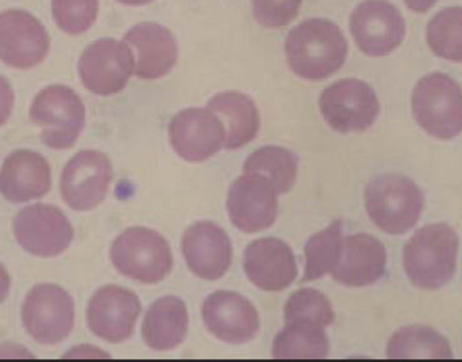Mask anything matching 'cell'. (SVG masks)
<instances>
[{"label":"cell","mask_w":462,"mask_h":362,"mask_svg":"<svg viewBox=\"0 0 462 362\" xmlns=\"http://www.w3.org/2000/svg\"><path fill=\"white\" fill-rule=\"evenodd\" d=\"M347 46L342 30L325 18H311L293 27L285 41L288 65L299 78L323 80L341 70Z\"/></svg>","instance_id":"cell-1"},{"label":"cell","mask_w":462,"mask_h":362,"mask_svg":"<svg viewBox=\"0 0 462 362\" xmlns=\"http://www.w3.org/2000/svg\"><path fill=\"white\" fill-rule=\"evenodd\" d=\"M458 255V237L447 223L420 228L403 250V265L412 285L439 290L452 282Z\"/></svg>","instance_id":"cell-2"},{"label":"cell","mask_w":462,"mask_h":362,"mask_svg":"<svg viewBox=\"0 0 462 362\" xmlns=\"http://www.w3.org/2000/svg\"><path fill=\"white\" fill-rule=\"evenodd\" d=\"M423 206L422 190L406 176L380 175L366 185V211L384 233L399 236L411 230L420 220Z\"/></svg>","instance_id":"cell-3"},{"label":"cell","mask_w":462,"mask_h":362,"mask_svg":"<svg viewBox=\"0 0 462 362\" xmlns=\"http://www.w3.org/2000/svg\"><path fill=\"white\" fill-rule=\"evenodd\" d=\"M415 122L437 140H453L462 133V88L445 73L420 79L412 91Z\"/></svg>","instance_id":"cell-4"},{"label":"cell","mask_w":462,"mask_h":362,"mask_svg":"<svg viewBox=\"0 0 462 362\" xmlns=\"http://www.w3.org/2000/svg\"><path fill=\"white\" fill-rule=\"evenodd\" d=\"M111 261L119 274L143 284H157L172 271L173 255L167 239L146 227H130L114 241Z\"/></svg>","instance_id":"cell-5"},{"label":"cell","mask_w":462,"mask_h":362,"mask_svg":"<svg viewBox=\"0 0 462 362\" xmlns=\"http://www.w3.org/2000/svg\"><path fill=\"white\" fill-rule=\"evenodd\" d=\"M29 116L42 129V143L54 151L72 148L86 126V107L80 97L61 84L42 89L32 100Z\"/></svg>","instance_id":"cell-6"},{"label":"cell","mask_w":462,"mask_h":362,"mask_svg":"<svg viewBox=\"0 0 462 362\" xmlns=\"http://www.w3.org/2000/svg\"><path fill=\"white\" fill-rule=\"evenodd\" d=\"M22 322L38 344H60L72 333L75 325L72 296L59 285H35L24 299Z\"/></svg>","instance_id":"cell-7"},{"label":"cell","mask_w":462,"mask_h":362,"mask_svg":"<svg viewBox=\"0 0 462 362\" xmlns=\"http://www.w3.org/2000/svg\"><path fill=\"white\" fill-rule=\"evenodd\" d=\"M326 124L338 133L365 132L380 114L376 92L365 81L344 79L325 89L319 99Z\"/></svg>","instance_id":"cell-8"},{"label":"cell","mask_w":462,"mask_h":362,"mask_svg":"<svg viewBox=\"0 0 462 362\" xmlns=\"http://www.w3.org/2000/svg\"><path fill=\"white\" fill-rule=\"evenodd\" d=\"M132 49L114 38L95 41L79 60L81 83L92 94L110 97L126 88L134 73Z\"/></svg>","instance_id":"cell-9"},{"label":"cell","mask_w":462,"mask_h":362,"mask_svg":"<svg viewBox=\"0 0 462 362\" xmlns=\"http://www.w3.org/2000/svg\"><path fill=\"white\" fill-rule=\"evenodd\" d=\"M13 226L19 246L42 258L64 253L75 236L64 212L51 204L26 207L14 218Z\"/></svg>","instance_id":"cell-10"},{"label":"cell","mask_w":462,"mask_h":362,"mask_svg":"<svg viewBox=\"0 0 462 362\" xmlns=\"http://www.w3.org/2000/svg\"><path fill=\"white\" fill-rule=\"evenodd\" d=\"M350 32L361 51L369 57L393 53L406 37V21L387 0H365L350 16Z\"/></svg>","instance_id":"cell-11"},{"label":"cell","mask_w":462,"mask_h":362,"mask_svg":"<svg viewBox=\"0 0 462 362\" xmlns=\"http://www.w3.org/2000/svg\"><path fill=\"white\" fill-rule=\"evenodd\" d=\"M111 181L113 167L110 159L102 152L83 151L65 165L60 190L70 209L89 211L105 200Z\"/></svg>","instance_id":"cell-12"},{"label":"cell","mask_w":462,"mask_h":362,"mask_svg":"<svg viewBox=\"0 0 462 362\" xmlns=\"http://www.w3.org/2000/svg\"><path fill=\"white\" fill-rule=\"evenodd\" d=\"M170 141L181 159L202 162L225 148L226 129L210 108H186L171 121Z\"/></svg>","instance_id":"cell-13"},{"label":"cell","mask_w":462,"mask_h":362,"mask_svg":"<svg viewBox=\"0 0 462 362\" xmlns=\"http://www.w3.org/2000/svg\"><path fill=\"white\" fill-rule=\"evenodd\" d=\"M141 311L140 299L133 291L107 285L89 301L87 322L95 336L110 344H122L132 339Z\"/></svg>","instance_id":"cell-14"},{"label":"cell","mask_w":462,"mask_h":362,"mask_svg":"<svg viewBox=\"0 0 462 362\" xmlns=\"http://www.w3.org/2000/svg\"><path fill=\"white\" fill-rule=\"evenodd\" d=\"M277 196L279 193L268 179L244 172L229 188L226 207L231 223L247 234L271 227L276 222Z\"/></svg>","instance_id":"cell-15"},{"label":"cell","mask_w":462,"mask_h":362,"mask_svg":"<svg viewBox=\"0 0 462 362\" xmlns=\"http://www.w3.org/2000/svg\"><path fill=\"white\" fill-rule=\"evenodd\" d=\"M51 40L45 26L23 10L0 13V60L16 70L37 67L48 56Z\"/></svg>","instance_id":"cell-16"},{"label":"cell","mask_w":462,"mask_h":362,"mask_svg":"<svg viewBox=\"0 0 462 362\" xmlns=\"http://www.w3.org/2000/svg\"><path fill=\"white\" fill-rule=\"evenodd\" d=\"M202 317L206 329L225 344H247L260 331V317L252 302L230 291H218L208 296Z\"/></svg>","instance_id":"cell-17"},{"label":"cell","mask_w":462,"mask_h":362,"mask_svg":"<svg viewBox=\"0 0 462 362\" xmlns=\"http://www.w3.org/2000/svg\"><path fill=\"white\" fill-rule=\"evenodd\" d=\"M181 249L189 271L208 282L224 277L233 260V246L226 231L208 220L187 228Z\"/></svg>","instance_id":"cell-18"},{"label":"cell","mask_w":462,"mask_h":362,"mask_svg":"<svg viewBox=\"0 0 462 362\" xmlns=\"http://www.w3.org/2000/svg\"><path fill=\"white\" fill-rule=\"evenodd\" d=\"M244 269L247 279L266 292H280L298 276L292 249L282 239L266 237L247 245Z\"/></svg>","instance_id":"cell-19"},{"label":"cell","mask_w":462,"mask_h":362,"mask_svg":"<svg viewBox=\"0 0 462 362\" xmlns=\"http://www.w3.org/2000/svg\"><path fill=\"white\" fill-rule=\"evenodd\" d=\"M132 49L134 73L140 79L154 80L167 76L178 61V42L167 27L153 22L135 24L125 35Z\"/></svg>","instance_id":"cell-20"},{"label":"cell","mask_w":462,"mask_h":362,"mask_svg":"<svg viewBox=\"0 0 462 362\" xmlns=\"http://www.w3.org/2000/svg\"><path fill=\"white\" fill-rule=\"evenodd\" d=\"M48 160L32 151H16L5 157L0 170V193L11 203L42 198L51 190Z\"/></svg>","instance_id":"cell-21"},{"label":"cell","mask_w":462,"mask_h":362,"mask_svg":"<svg viewBox=\"0 0 462 362\" xmlns=\"http://www.w3.org/2000/svg\"><path fill=\"white\" fill-rule=\"evenodd\" d=\"M385 266L384 245L369 234H355L345 237L341 260L331 277L347 287H366L384 276Z\"/></svg>","instance_id":"cell-22"},{"label":"cell","mask_w":462,"mask_h":362,"mask_svg":"<svg viewBox=\"0 0 462 362\" xmlns=\"http://www.w3.org/2000/svg\"><path fill=\"white\" fill-rule=\"evenodd\" d=\"M189 318L186 303L178 296L157 299L145 314L143 339L151 349L168 352L186 341Z\"/></svg>","instance_id":"cell-23"},{"label":"cell","mask_w":462,"mask_h":362,"mask_svg":"<svg viewBox=\"0 0 462 362\" xmlns=\"http://www.w3.org/2000/svg\"><path fill=\"white\" fill-rule=\"evenodd\" d=\"M208 108L224 121L226 129L225 149L227 151L242 148L257 137L260 114L247 95L236 91L222 92L208 100Z\"/></svg>","instance_id":"cell-24"},{"label":"cell","mask_w":462,"mask_h":362,"mask_svg":"<svg viewBox=\"0 0 462 362\" xmlns=\"http://www.w3.org/2000/svg\"><path fill=\"white\" fill-rule=\"evenodd\" d=\"M328 339L325 328L306 320L285 322V328L273 341L272 355L277 360L292 358H326L328 355Z\"/></svg>","instance_id":"cell-25"},{"label":"cell","mask_w":462,"mask_h":362,"mask_svg":"<svg viewBox=\"0 0 462 362\" xmlns=\"http://www.w3.org/2000/svg\"><path fill=\"white\" fill-rule=\"evenodd\" d=\"M344 226L337 219L325 230L314 234L304 246L306 268L303 283L322 279L338 265L344 250Z\"/></svg>","instance_id":"cell-26"},{"label":"cell","mask_w":462,"mask_h":362,"mask_svg":"<svg viewBox=\"0 0 462 362\" xmlns=\"http://www.w3.org/2000/svg\"><path fill=\"white\" fill-rule=\"evenodd\" d=\"M299 160L282 146H263L253 152L244 164V172L258 173L273 184L279 195L290 192L298 178Z\"/></svg>","instance_id":"cell-27"},{"label":"cell","mask_w":462,"mask_h":362,"mask_svg":"<svg viewBox=\"0 0 462 362\" xmlns=\"http://www.w3.org/2000/svg\"><path fill=\"white\" fill-rule=\"evenodd\" d=\"M388 358H452L449 342L426 326H409L388 342Z\"/></svg>","instance_id":"cell-28"},{"label":"cell","mask_w":462,"mask_h":362,"mask_svg":"<svg viewBox=\"0 0 462 362\" xmlns=\"http://www.w3.org/2000/svg\"><path fill=\"white\" fill-rule=\"evenodd\" d=\"M426 40L436 56L462 62V7H448L436 14L429 22Z\"/></svg>","instance_id":"cell-29"},{"label":"cell","mask_w":462,"mask_h":362,"mask_svg":"<svg viewBox=\"0 0 462 362\" xmlns=\"http://www.w3.org/2000/svg\"><path fill=\"white\" fill-rule=\"evenodd\" d=\"M285 322L306 320L328 328L336 320L330 301L314 288L296 291L288 299L284 307Z\"/></svg>","instance_id":"cell-30"},{"label":"cell","mask_w":462,"mask_h":362,"mask_svg":"<svg viewBox=\"0 0 462 362\" xmlns=\"http://www.w3.org/2000/svg\"><path fill=\"white\" fill-rule=\"evenodd\" d=\"M99 0H51V15L57 26L70 35L91 29L97 18Z\"/></svg>","instance_id":"cell-31"},{"label":"cell","mask_w":462,"mask_h":362,"mask_svg":"<svg viewBox=\"0 0 462 362\" xmlns=\"http://www.w3.org/2000/svg\"><path fill=\"white\" fill-rule=\"evenodd\" d=\"M303 0H252L253 15L266 29L287 26L298 15Z\"/></svg>","instance_id":"cell-32"},{"label":"cell","mask_w":462,"mask_h":362,"mask_svg":"<svg viewBox=\"0 0 462 362\" xmlns=\"http://www.w3.org/2000/svg\"><path fill=\"white\" fill-rule=\"evenodd\" d=\"M14 100L15 97H14L13 87L3 76H0V126L10 119Z\"/></svg>","instance_id":"cell-33"},{"label":"cell","mask_w":462,"mask_h":362,"mask_svg":"<svg viewBox=\"0 0 462 362\" xmlns=\"http://www.w3.org/2000/svg\"><path fill=\"white\" fill-rule=\"evenodd\" d=\"M439 0H404L407 7L414 13H428Z\"/></svg>","instance_id":"cell-34"},{"label":"cell","mask_w":462,"mask_h":362,"mask_svg":"<svg viewBox=\"0 0 462 362\" xmlns=\"http://www.w3.org/2000/svg\"><path fill=\"white\" fill-rule=\"evenodd\" d=\"M10 274H7L5 266L0 264V304L7 299L8 293H10Z\"/></svg>","instance_id":"cell-35"},{"label":"cell","mask_w":462,"mask_h":362,"mask_svg":"<svg viewBox=\"0 0 462 362\" xmlns=\"http://www.w3.org/2000/svg\"><path fill=\"white\" fill-rule=\"evenodd\" d=\"M116 2L122 3V5H149V3L153 2V0H116Z\"/></svg>","instance_id":"cell-36"}]
</instances>
